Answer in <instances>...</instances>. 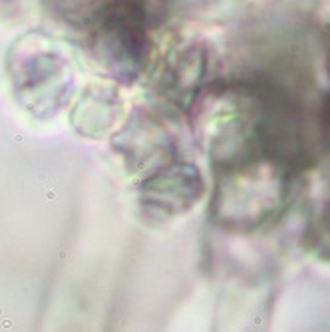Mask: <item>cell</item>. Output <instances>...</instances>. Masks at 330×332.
I'll list each match as a JSON object with an SVG mask.
<instances>
[{"label": "cell", "mask_w": 330, "mask_h": 332, "mask_svg": "<svg viewBox=\"0 0 330 332\" xmlns=\"http://www.w3.org/2000/svg\"><path fill=\"white\" fill-rule=\"evenodd\" d=\"M310 247L322 261L330 263V197L322 203L318 217L310 227Z\"/></svg>", "instance_id": "obj_1"}, {"label": "cell", "mask_w": 330, "mask_h": 332, "mask_svg": "<svg viewBox=\"0 0 330 332\" xmlns=\"http://www.w3.org/2000/svg\"><path fill=\"white\" fill-rule=\"evenodd\" d=\"M328 64H330V44H328ZM322 124L326 127H330V95L326 98L324 108H322Z\"/></svg>", "instance_id": "obj_2"}]
</instances>
